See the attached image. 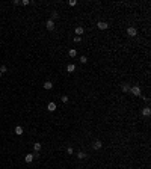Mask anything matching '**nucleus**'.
<instances>
[{
	"mask_svg": "<svg viewBox=\"0 0 151 169\" xmlns=\"http://www.w3.org/2000/svg\"><path fill=\"white\" fill-rule=\"evenodd\" d=\"M76 5H77L76 0H70V6H76Z\"/></svg>",
	"mask_w": 151,
	"mask_h": 169,
	"instance_id": "22",
	"label": "nucleus"
},
{
	"mask_svg": "<svg viewBox=\"0 0 151 169\" xmlns=\"http://www.w3.org/2000/svg\"><path fill=\"white\" fill-rule=\"evenodd\" d=\"M66 71H68V72H74L76 71V65L74 64H68V65H66Z\"/></svg>",
	"mask_w": 151,
	"mask_h": 169,
	"instance_id": "11",
	"label": "nucleus"
},
{
	"mask_svg": "<svg viewBox=\"0 0 151 169\" xmlns=\"http://www.w3.org/2000/svg\"><path fill=\"white\" fill-rule=\"evenodd\" d=\"M127 35L131 36V38H135V36L138 35V30L135 29V27H128V29H127Z\"/></svg>",
	"mask_w": 151,
	"mask_h": 169,
	"instance_id": "2",
	"label": "nucleus"
},
{
	"mask_svg": "<svg viewBox=\"0 0 151 169\" xmlns=\"http://www.w3.org/2000/svg\"><path fill=\"white\" fill-rule=\"evenodd\" d=\"M77 157H79L80 160L82 159H86V153H82V151H80V153H77Z\"/></svg>",
	"mask_w": 151,
	"mask_h": 169,
	"instance_id": "17",
	"label": "nucleus"
},
{
	"mask_svg": "<svg viewBox=\"0 0 151 169\" xmlns=\"http://www.w3.org/2000/svg\"><path fill=\"white\" fill-rule=\"evenodd\" d=\"M60 100H62V103H68V97H66V95H62Z\"/></svg>",
	"mask_w": 151,
	"mask_h": 169,
	"instance_id": "19",
	"label": "nucleus"
},
{
	"mask_svg": "<svg viewBox=\"0 0 151 169\" xmlns=\"http://www.w3.org/2000/svg\"><path fill=\"white\" fill-rule=\"evenodd\" d=\"M92 146H94V150H100L103 146V143H101V140H95V142L92 143Z\"/></svg>",
	"mask_w": 151,
	"mask_h": 169,
	"instance_id": "8",
	"label": "nucleus"
},
{
	"mask_svg": "<svg viewBox=\"0 0 151 169\" xmlns=\"http://www.w3.org/2000/svg\"><path fill=\"white\" fill-rule=\"evenodd\" d=\"M24 160H26V163H32L33 162V154L30 153V154H26L24 156Z\"/></svg>",
	"mask_w": 151,
	"mask_h": 169,
	"instance_id": "10",
	"label": "nucleus"
},
{
	"mask_svg": "<svg viewBox=\"0 0 151 169\" xmlns=\"http://www.w3.org/2000/svg\"><path fill=\"white\" fill-rule=\"evenodd\" d=\"M52 88H53L52 82H46V83H44V89H47V91H48V89H52Z\"/></svg>",
	"mask_w": 151,
	"mask_h": 169,
	"instance_id": "15",
	"label": "nucleus"
},
{
	"mask_svg": "<svg viewBox=\"0 0 151 169\" xmlns=\"http://www.w3.org/2000/svg\"><path fill=\"white\" fill-rule=\"evenodd\" d=\"M56 109H58V106H56V103H53V101H50V103L47 104V110L48 112H54Z\"/></svg>",
	"mask_w": 151,
	"mask_h": 169,
	"instance_id": "4",
	"label": "nucleus"
},
{
	"mask_svg": "<svg viewBox=\"0 0 151 169\" xmlns=\"http://www.w3.org/2000/svg\"><path fill=\"white\" fill-rule=\"evenodd\" d=\"M0 77H2V72H0Z\"/></svg>",
	"mask_w": 151,
	"mask_h": 169,
	"instance_id": "26",
	"label": "nucleus"
},
{
	"mask_svg": "<svg viewBox=\"0 0 151 169\" xmlns=\"http://www.w3.org/2000/svg\"><path fill=\"white\" fill-rule=\"evenodd\" d=\"M36 157H39V153H36V151H35V153H33V159H36Z\"/></svg>",
	"mask_w": 151,
	"mask_h": 169,
	"instance_id": "25",
	"label": "nucleus"
},
{
	"mask_svg": "<svg viewBox=\"0 0 151 169\" xmlns=\"http://www.w3.org/2000/svg\"><path fill=\"white\" fill-rule=\"evenodd\" d=\"M80 62H82V64H86V62H88V58H86V56H82V58H80Z\"/></svg>",
	"mask_w": 151,
	"mask_h": 169,
	"instance_id": "20",
	"label": "nucleus"
},
{
	"mask_svg": "<svg viewBox=\"0 0 151 169\" xmlns=\"http://www.w3.org/2000/svg\"><path fill=\"white\" fill-rule=\"evenodd\" d=\"M66 153H68V154L71 156L72 153H74V150H72V148H71V146H68V148H66Z\"/></svg>",
	"mask_w": 151,
	"mask_h": 169,
	"instance_id": "21",
	"label": "nucleus"
},
{
	"mask_svg": "<svg viewBox=\"0 0 151 169\" xmlns=\"http://www.w3.org/2000/svg\"><path fill=\"white\" fill-rule=\"evenodd\" d=\"M82 41V36H76L74 38V42H80Z\"/></svg>",
	"mask_w": 151,
	"mask_h": 169,
	"instance_id": "24",
	"label": "nucleus"
},
{
	"mask_svg": "<svg viewBox=\"0 0 151 169\" xmlns=\"http://www.w3.org/2000/svg\"><path fill=\"white\" fill-rule=\"evenodd\" d=\"M58 18H59V14L58 12H52V18H50V20L54 21V20H58Z\"/></svg>",
	"mask_w": 151,
	"mask_h": 169,
	"instance_id": "16",
	"label": "nucleus"
},
{
	"mask_svg": "<svg viewBox=\"0 0 151 169\" xmlns=\"http://www.w3.org/2000/svg\"><path fill=\"white\" fill-rule=\"evenodd\" d=\"M130 92L133 94V95H135V97H141V88H139V86H131L130 88Z\"/></svg>",
	"mask_w": 151,
	"mask_h": 169,
	"instance_id": "1",
	"label": "nucleus"
},
{
	"mask_svg": "<svg viewBox=\"0 0 151 169\" xmlns=\"http://www.w3.org/2000/svg\"><path fill=\"white\" fill-rule=\"evenodd\" d=\"M83 32H85V29H83L82 26H77V27H76V35H77V36L83 35Z\"/></svg>",
	"mask_w": 151,
	"mask_h": 169,
	"instance_id": "9",
	"label": "nucleus"
},
{
	"mask_svg": "<svg viewBox=\"0 0 151 169\" xmlns=\"http://www.w3.org/2000/svg\"><path fill=\"white\" fill-rule=\"evenodd\" d=\"M97 27H98L100 30H106V29L109 27V24L106 23V21H98V23H97Z\"/></svg>",
	"mask_w": 151,
	"mask_h": 169,
	"instance_id": "3",
	"label": "nucleus"
},
{
	"mask_svg": "<svg viewBox=\"0 0 151 169\" xmlns=\"http://www.w3.org/2000/svg\"><path fill=\"white\" fill-rule=\"evenodd\" d=\"M21 5H24V6H27V5H30V2H29V0H23V2H21Z\"/></svg>",
	"mask_w": 151,
	"mask_h": 169,
	"instance_id": "23",
	"label": "nucleus"
},
{
	"mask_svg": "<svg viewBox=\"0 0 151 169\" xmlns=\"http://www.w3.org/2000/svg\"><path fill=\"white\" fill-rule=\"evenodd\" d=\"M68 54H70V58H76V56H77V52H76V48H70Z\"/></svg>",
	"mask_w": 151,
	"mask_h": 169,
	"instance_id": "13",
	"label": "nucleus"
},
{
	"mask_svg": "<svg viewBox=\"0 0 151 169\" xmlns=\"http://www.w3.org/2000/svg\"><path fill=\"white\" fill-rule=\"evenodd\" d=\"M151 115V109L148 107V106H147V107H144L142 109V116H145V118H148Z\"/></svg>",
	"mask_w": 151,
	"mask_h": 169,
	"instance_id": "5",
	"label": "nucleus"
},
{
	"mask_svg": "<svg viewBox=\"0 0 151 169\" xmlns=\"http://www.w3.org/2000/svg\"><path fill=\"white\" fill-rule=\"evenodd\" d=\"M130 84H128V83H122V86H121V89H122V91H124V92H130Z\"/></svg>",
	"mask_w": 151,
	"mask_h": 169,
	"instance_id": "12",
	"label": "nucleus"
},
{
	"mask_svg": "<svg viewBox=\"0 0 151 169\" xmlns=\"http://www.w3.org/2000/svg\"><path fill=\"white\" fill-rule=\"evenodd\" d=\"M46 27H47L48 30H53V29H54V21L47 20V21H46Z\"/></svg>",
	"mask_w": 151,
	"mask_h": 169,
	"instance_id": "6",
	"label": "nucleus"
},
{
	"mask_svg": "<svg viewBox=\"0 0 151 169\" xmlns=\"http://www.w3.org/2000/svg\"><path fill=\"white\" fill-rule=\"evenodd\" d=\"M23 133H24V130H23V127H21V125L15 127V134H17V136H23Z\"/></svg>",
	"mask_w": 151,
	"mask_h": 169,
	"instance_id": "7",
	"label": "nucleus"
},
{
	"mask_svg": "<svg viewBox=\"0 0 151 169\" xmlns=\"http://www.w3.org/2000/svg\"><path fill=\"white\" fill-rule=\"evenodd\" d=\"M6 71H8V68H6L5 65H2V66H0V72H2V74H3V72H6Z\"/></svg>",
	"mask_w": 151,
	"mask_h": 169,
	"instance_id": "18",
	"label": "nucleus"
},
{
	"mask_svg": "<svg viewBox=\"0 0 151 169\" xmlns=\"http://www.w3.org/2000/svg\"><path fill=\"white\" fill-rule=\"evenodd\" d=\"M33 150L36 151V153H39L41 151V143L39 142H36V143H33Z\"/></svg>",
	"mask_w": 151,
	"mask_h": 169,
	"instance_id": "14",
	"label": "nucleus"
}]
</instances>
